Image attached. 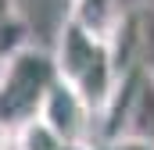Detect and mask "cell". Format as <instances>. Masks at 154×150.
<instances>
[{
  "mask_svg": "<svg viewBox=\"0 0 154 150\" xmlns=\"http://www.w3.org/2000/svg\"><path fill=\"white\" fill-rule=\"evenodd\" d=\"M147 11H151V14H154V0H147Z\"/></svg>",
  "mask_w": 154,
  "mask_h": 150,
  "instance_id": "9c48e42d",
  "label": "cell"
},
{
  "mask_svg": "<svg viewBox=\"0 0 154 150\" xmlns=\"http://www.w3.org/2000/svg\"><path fill=\"white\" fill-rule=\"evenodd\" d=\"M61 79L54 50L25 46L0 68V132H14L25 122L39 118V107L50 86Z\"/></svg>",
  "mask_w": 154,
  "mask_h": 150,
  "instance_id": "7a4b0ae2",
  "label": "cell"
},
{
  "mask_svg": "<svg viewBox=\"0 0 154 150\" xmlns=\"http://www.w3.org/2000/svg\"><path fill=\"white\" fill-rule=\"evenodd\" d=\"M125 14L129 11L122 7V0H68V18H75L79 25H86L90 32H97L108 43L125 22Z\"/></svg>",
  "mask_w": 154,
  "mask_h": 150,
  "instance_id": "277c9868",
  "label": "cell"
},
{
  "mask_svg": "<svg viewBox=\"0 0 154 150\" xmlns=\"http://www.w3.org/2000/svg\"><path fill=\"white\" fill-rule=\"evenodd\" d=\"M25 46H32V32H29V18L22 11L0 18V64L11 61L14 54H22Z\"/></svg>",
  "mask_w": 154,
  "mask_h": 150,
  "instance_id": "8992f818",
  "label": "cell"
},
{
  "mask_svg": "<svg viewBox=\"0 0 154 150\" xmlns=\"http://www.w3.org/2000/svg\"><path fill=\"white\" fill-rule=\"evenodd\" d=\"M14 11H18V0H0V18H7Z\"/></svg>",
  "mask_w": 154,
  "mask_h": 150,
  "instance_id": "ba28073f",
  "label": "cell"
},
{
  "mask_svg": "<svg viewBox=\"0 0 154 150\" xmlns=\"http://www.w3.org/2000/svg\"><path fill=\"white\" fill-rule=\"evenodd\" d=\"M93 150H154V143L133 140V136H118V140H104L100 147H93Z\"/></svg>",
  "mask_w": 154,
  "mask_h": 150,
  "instance_id": "52a82bcc",
  "label": "cell"
},
{
  "mask_svg": "<svg viewBox=\"0 0 154 150\" xmlns=\"http://www.w3.org/2000/svg\"><path fill=\"white\" fill-rule=\"evenodd\" d=\"M54 61H57L61 79L72 82L97 114H104L118 79H122L111 43L90 32L86 25H79L75 18H65L57 29V39H54Z\"/></svg>",
  "mask_w": 154,
  "mask_h": 150,
  "instance_id": "6da1fadb",
  "label": "cell"
},
{
  "mask_svg": "<svg viewBox=\"0 0 154 150\" xmlns=\"http://www.w3.org/2000/svg\"><path fill=\"white\" fill-rule=\"evenodd\" d=\"M39 118L68 143V147H90V129H93V118L97 111L90 107V100L79 93L72 82L57 79L39 107Z\"/></svg>",
  "mask_w": 154,
  "mask_h": 150,
  "instance_id": "3957f363",
  "label": "cell"
},
{
  "mask_svg": "<svg viewBox=\"0 0 154 150\" xmlns=\"http://www.w3.org/2000/svg\"><path fill=\"white\" fill-rule=\"evenodd\" d=\"M7 136H11L14 150H65V147H68V143H65L43 118L25 122L22 129H14V132H7Z\"/></svg>",
  "mask_w": 154,
  "mask_h": 150,
  "instance_id": "5b68a950",
  "label": "cell"
}]
</instances>
